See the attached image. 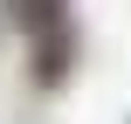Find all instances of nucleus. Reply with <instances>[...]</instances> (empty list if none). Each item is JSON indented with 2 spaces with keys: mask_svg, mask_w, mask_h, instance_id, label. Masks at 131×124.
Here are the masks:
<instances>
[{
  "mask_svg": "<svg viewBox=\"0 0 131 124\" xmlns=\"http://www.w3.org/2000/svg\"><path fill=\"white\" fill-rule=\"evenodd\" d=\"M28 69H35L41 90H62V83H69V69H76V21H69V14L28 35Z\"/></svg>",
  "mask_w": 131,
  "mask_h": 124,
  "instance_id": "obj_1",
  "label": "nucleus"
},
{
  "mask_svg": "<svg viewBox=\"0 0 131 124\" xmlns=\"http://www.w3.org/2000/svg\"><path fill=\"white\" fill-rule=\"evenodd\" d=\"M7 7H14L21 35H35V28H48V21H62V14H69V0H7Z\"/></svg>",
  "mask_w": 131,
  "mask_h": 124,
  "instance_id": "obj_2",
  "label": "nucleus"
}]
</instances>
